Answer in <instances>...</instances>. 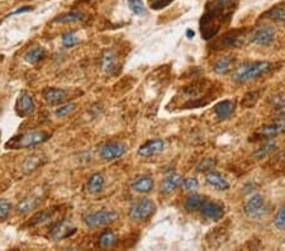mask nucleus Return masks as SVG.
I'll list each match as a JSON object with an SVG mask.
<instances>
[{"label": "nucleus", "instance_id": "obj_41", "mask_svg": "<svg viewBox=\"0 0 285 251\" xmlns=\"http://www.w3.org/2000/svg\"><path fill=\"white\" fill-rule=\"evenodd\" d=\"M30 10H32V8L31 6H28V8H21V9H17L15 12H13L10 15H14V14H21V13H26V12H30ZM9 15V17H10Z\"/></svg>", "mask_w": 285, "mask_h": 251}, {"label": "nucleus", "instance_id": "obj_22", "mask_svg": "<svg viewBox=\"0 0 285 251\" xmlns=\"http://www.w3.org/2000/svg\"><path fill=\"white\" fill-rule=\"evenodd\" d=\"M242 34H241V31H233V32H229L227 34H224L222 39V46L224 47H238V46L242 45L244 38H242Z\"/></svg>", "mask_w": 285, "mask_h": 251}, {"label": "nucleus", "instance_id": "obj_42", "mask_svg": "<svg viewBox=\"0 0 285 251\" xmlns=\"http://www.w3.org/2000/svg\"><path fill=\"white\" fill-rule=\"evenodd\" d=\"M188 36H189V38H191V37L194 36V32H193V31H190V30L188 31Z\"/></svg>", "mask_w": 285, "mask_h": 251}, {"label": "nucleus", "instance_id": "obj_1", "mask_svg": "<svg viewBox=\"0 0 285 251\" xmlns=\"http://www.w3.org/2000/svg\"><path fill=\"white\" fill-rule=\"evenodd\" d=\"M236 4V0H213V3L208 5L200 21V31L205 39L216 36L229 21L232 13L235 12Z\"/></svg>", "mask_w": 285, "mask_h": 251}, {"label": "nucleus", "instance_id": "obj_13", "mask_svg": "<svg viewBox=\"0 0 285 251\" xmlns=\"http://www.w3.org/2000/svg\"><path fill=\"white\" fill-rule=\"evenodd\" d=\"M75 232H76V228L70 227L66 221H60L55 224L54 227L51 228L50 237L55 240V241H59V240L67 239V237H70Z\"/></svg>", "mask_w": 285, "mask_h": 251}, {"label": "nucleus", "instance_id": "obj_37", "mask_svg": "<svg viewBox=\"0 0 285 251\" xmlns=\"http://www.w3.org/2000/svg\"><path fill=\"white\" fill-rule=\"evenodd\" d=\"M181 187L187 191H195L196 189H198V187H199V183H198V180H196L195 178H188V179L183 180Z\"/></svg>", "mask_w": 285, "mask_h": 251}, {"label": "nucleus", "instance_id": "obj_12", "mask_svg": "<svg viewBox=\"0 0 285 251\" xmlns=\"http://www.w3.org/2000/svg\"><path fill=\"white\" fill-rule=\"evenodd\" d=\"M163 149H165V141L161 138H156V140L147 141L146 144H143L138 149L137 154L142 157H150V156L158 155L160 153H162Z\"/></svg>", "mask_w": 285, "mask_h": 251}, {"label": "nucleus", "instance_id": "obj_34", "mask_svg": "<svg viewBox=\"0 0 285 251\" xmlns=\"http://www.w3.org/2000/svg\"><path fill=\"white\" fill-rule=\"evenodd\" d=\"M128 5H129V9L137 15L145 14V6H143L142 0H128Z\"/></svg>", "mask_w": 285, "mask_h": 251}, {"label": "nucleus", "instance_id": "obj_19", "mask_svg": "<svg viewBox=\"0 0 285 251\" xmlns=\"http://www.w3.org/2000/svg\"><path fill=\"white\" fill-rule=\"evenodd\" d=\"M45 56H46L45 48L42 47V46H33V47H31L30 50L26 52V55H24V60H26V63L34 65V63L43 60Z\"/></svg>", "mask_w": 285, "mask_h": 251}, {"label": "nucleus", "instance_id": "obj_28", "mask_svg": "<svg viewBox=\"0 0 285 251\" xmlns=\"http://www.w3.org/2000/svg\"><path fill=\"white\" fill-rule=\"evenodd\" d=\"M39 165H42V157L41 155H32L27 157V160L23 164V171L26 174H30L38 169Z\"/></svg>", "mask_w": 285, "mask_h": 251}, {"label": "nucleus", "instance_id": "obj_5", "mask_svg": "<svg viewBox=\"0 0 285 251\" xmlns=\"http://www.w3.org/2000/svg\"><path fill=\"white\" fill-rule=\"evenodd\" d=\"M118 220V213L116 211H98V212L89 213L84 217V222L89 228H98L103 226L113 223Z\"/></svg>", "mask_w": 285, "mask_h": 251}, {"label": "nucleus", "instance_id": "obj_16", "mask_svg": "<svg viewBox=\"0 0 285 251\" xmlns=\"http://www.w3.org/2000/svg\"><path fill=\"white\" fill-rule=\"evenodd\" d=\"M104 177L100 173H95L93 174L92 177L89 178V180H88V183H86V189H88L90 194H98V193H100L104 189Z\"/></svg>", "mask_w": 285, "mask_h": 251}, {"label": "nucleus", "instance_id": "obj_4", "mask_svg": "<svg viewBox=\"0 0 285 251\" xmlns=\"http://www.w3.org/2000/svg\"><path fill=\"white\" fill-rule=\"evenodd\" d=\"M156 211V204L149 198H141V199L136 200L129 208L128 216L132 221L140 222L145 221V220L150 219Z\"/></svg>", "mask_w": 285, "mask_h": 251}, {"label": "nucleus", "instance_id": "obj_21", "mask_svg": "<svg viewBox=\"0 0 285 251\" xmlns=\"http://www.w3.org/2000/svg\"><path fill=\"white\" fill-rule=\"evenodd\" d=\"M100 66L101 70L104 72H108V74H112L114 71V69L117 67V57L116 54L113 51H105L101 56V61H100Z\"/></svg>", "mask_w": 285, "mask_h": 251}, {"label": "nucleus", "instance_id": "obj_2", "mask_svg": "<svg viewBox=\"0 0 285 251\" xmlns=\"http://www.w3.org/2000/svg\"><path fill=\"white\" fill-rule=\"evenodd\" d=\"M51 135L46 131H33L26 132L22 135L14 136L9 141H6L4 147L6 150H21V149H33L39 145L45 144Z\"/></svg>", "mask_w": 285, "mask_h": 251}, {"label": "nucleus", "instance_id": "obj_29", "mask_svg": "<svg viewBox=\"0 0 285 251\" xmlns=\"http://www.w3.org/2000/svg\"><path fill=\"white\" fill-rule=\"evenodd\" d=\"M275 150H276V144L275 142H273V141H270V142H266L265 145H262L261 147H258L253 155V157H256V158H264V157H266V156L270 155V154H273Z\"/></svg>", "mask_w": 285, "mask_h": 251}, {"label": "nucleus", "instance_id": "obj_3", "mask_svg": "<svg viewBox=\"0 0 285 251\" xmlns=\"http://www.w3.org/2000/svg\"><path fill=\"white\" fill-rule=\"evenodd\" d=\"M271 63L267 61H256V63H246L238 67L235 72H233V81L236 83H247V81L255 80L258 76L264 75L270 70Z\"/></svg>", "mask_w": 285, "mask_h": 251}, {"label": "nucleus", "instance_id": "obj_18", "mask_svg": "<svg viewBox=\"0 0 285 251\" xmlns=\"http://www.w3.org/2000/svg\"><path fill=\"white\" fill-rule=\"evenodd\" d=\"M205 179H207V183H208L209 186L214 187L216 189H218V190H227V189L229 188V184L228 182H227L226 179H224V177H223L222 174L217 173V171H211V173L207 174V177H205Z\"/></svg>", "mask_w": 285, "mask_h": 251}, {"label": "nucleus", "instance_id": "obj_17", "mask_svg": "<svg viewBox=\"0 0 285 251\" xmlns=\"http://www.w3.org/2000/svg\"><path fill=\"white\" fill-rule=\"evenodd\" d=\"M235 111V103L231 100H222L214 105V113L218 120H226Z\"/></svg>", "mask_w": 285, "mask_h": 251}, {"label": "nucleus", "instance_id": "obj_25", "mask_svg": "<svg viewBox=\"0 0 285 251\" xmlns=\"http://www.w3.org/2000/svg\"><path fill=\"white\" fill-rule=\"evenodd\" d=\"M37 203H38L37 198H26V199H23L22 202H19V203L17 204V207H15L17 213H19V215H26V213L31 212L32 209L36 208Z\"/></svg>", "mask_w": 285, "mask_h": 251}, {"label": "nucleus", "instance_id": "obj_31", "mask_svg": "<svg viewBox=\"0 0 285 251\" xmlns=\"http://www.w3.org/2000/svg\"><path fill=\"white\" fill-rule=\"evenodd\" d=\"M274 224L278 230L285 231V203L280 207V209L276 213L275 219H274Z\"/></svg>", "mask_w": 285, "mask_h": 251}, {"label": "nucleus", "instance_id": "obj_11", "mask_svg": "<svg viewBox=\"0 0 285 251\" xmlns=\"http://www.w3.org/2000/svg\"><path fill=\"white\" fill-rule=\"evenodd\" d=\"M199 211L205 219L212 220V221H220L223 217V207L208 199L203 200Z\"/></svg>", "mask_w": 285, "mask_h": 251}, {"label": "nucleus", "instance_id": "obj_20", "mask_svg": "<svg viewBox=\"0 0 285 251\" xmlns=\"http://www.w3.org/2000/svg\"><path fill=\"white\" fill-rule=\"evenodd\" d=\"M154 188V179L151 177L137 178L132 184V189L137 193H150Z\"/></svg>", "mask_w": 285, "mask_h": 251}, {"label": "nucleus", "instance_id": "obj_32", "mask_svg": "<svg viewBox=\"0 0 285 251\" xmlns=\"http://www.w3.org/2000/svg\"><path fill=\"white\" fill-rule=\"evenodd\" d=\"M61 41H63V47H74V46H76L77 43H79V38L76 37V34H75L74 32H67V33H63V37H61Z\"/></svg>", "mask_w": 285, "mask_h": 251}, {"label": "nucleus", "instance_id": "obj_35", "mask_svg": "<svg viewBox=\"0 0 285 251\" xmlns=\"http://www.w3.org/2000/svg\"><path fill=\"white\" fill-rule=\"evenodd\" d=\"M51 217H52V211H43V212L41 213H37V215L32 219L31 223L32 224L43 223V222H47L48 220H51Z\"/></svg>", "mask_w": 285, "mask_h": 251}, {"label": "nucleus", "instance_id": "obj_9", "mask_svg": "<svg viewBox=\"0 0 285 251\" xmlns=\"http://www.w3.org/2000/svg\"><path fill=\"white\" fill-rule=\"evenodd\" d=\"M274 37H275L274 28L264 26V27H258L253 31L250 37V41L258 46H269L274 41Z\"/></svg>", "mask_w": 285, "mask_h": 251}, {"label": "nucleus", "instance_id": "obj_24", "mask_svg": "<svg viewBox=\"0 0 285 251\" xmlns=\"http://www.w3.org/2000/svg\"><path fill=\"white\" fill-rule=\"evenodd\" d=\"M84 18L85 17H84L83 13L74 10V12H68L63 15H59L57 18L54 19V22H56V23H75V22L83 21Z\"/></svg>", "mask_w": 285, "mask_h": 251}, {"label": "nucleus", "instance_id": "obj_33", "mask_svg": "<svg viewBox=\"0 0 285 251\" xmlns=\"http://www.w3.org/2000/svg\"><path fill=\"white\" fill-rule=\"evenodd\" d=\"M258 98H260V93H258V92H251V93L245 95L244 100H242V105L246 108L253 107V105L256 104V102L258 100Z\"/></svg>", "mask_w": 285, "mask_h": 251}, {"label": "nucleus", "instance_id": "obj_7", "mask_svg": "<svg viewBox=\"0 0 285 251\" xmlns=\"http://www.w3.org/2000/svg\"><path fill=\"white\" fill-rule=\"evenodd\" d=\"M126 146L121 142H105L99 149V155L104 161H114L126 154Z\"/></svg>", "mask_w": 285, "mask_h": 251}, {"label": "nucleus", "instance_id": "obj_36", "mask_svg": "<svg viewBox=\"0 0 285 251\" xmlns=\"http://www.w3.org/2000/svg\"><path fill=\"white\" fill-rule=\"evenodd\" d=\"M12 206L6 199H0V221H5L10 213Z\"/></svg>", "mask_w": 285, "mask_h": 251}, {"label": "nucleus", "instance_id": "obj_30", "mask_svg": "<svg viewBox=\"0 0 285 251\" xmlns=\"http://www.w3.org/2000/svg\"><path fill=\"white\" fill-rule=\"evenodd\" d=\"M204 199L205 198L199 194L190 195V197H188L187 202H185V208H187L188 211H196V209L200 208Z\"/></svg>", "mask_w": 285, "mask_h": 251}, {"label": "nucleus", "instance_id": "obj_43", "mask_svg": "<svg viewBox=\"0 0 285 251\" xmlns=\"http://www.w3.org/2000/svg\"><path fill=\"white\" fill-rule=\"evenodd\" d=\"M0 137H1V131H0Z\"/></svg>", "mask_w": 285, "mask_h": 251}, {"label": "nucleus", "instance_id": "obj_8", "mask_svg": "<svg viewBox=\"0 0 285 251\" xmlns=\"http://www.w3.org/2000/svg\"><path fill=\"white\" fill-rule=\"evenodd\" d=\"M34 108H36V105H34L33 96L28 92H22L19 94L18 99H17V103H15V113H17V116L21 117V118L28 117L34 112Z\"/></svg>", "mask_w": 285, "mask_h": 251}, {"label": "nucleus", "instance_id": "obj_38", "mask_svg": "<svg viewBox=\"0 0 285 251\" xmlns=\"http://www.w3.org/2000/svg\"><path fill=\"white\" fill-rule=\"evenodd\" d=\"M75 109V104H66V105H63V107H60L59 109L56 111V117H59V118H63V117H66L67 114H70L71 112H74Z\"/></svg>", "mask_w": 285, "mask_h": 251}, {"label": "nucleus", "instance_id": "obj_14", "mask_svg": "<svg viewBox=\"0 0 285 251\" xmlns=\"http://www.w3.org/2000/svg\"><path fill=\"white\" fill-rule=\"evenodd\" d=\"M43 98L51 105L61 104L67 98V92L65 89H56V88H48L43 92Z\"/></svg>", "mask_w": 285, "mask_h": 251}, {"label": "nucleus", "instance_id": "obj_23", "mask_svg": "<svg viewBox=\"0 0 285 251\" xmlns=\"http://www.w3.org/2000/svg\"><path fill=\"white\" fill-rule=\"evenodd\" d=\"M233 63H235V59H232L231 56L221 57L220 60L214 63L213 70L214 72H217L218 75H224L231 71Z\"/></svg>", "mask_w": 285, "mask_h": 251}, {"label": "nucleus", "instance_id": "obj_40", "mask_svg": "<svg viewBox=\"0 0 285 251\" xmlns=\"http://www.w3.org/2000/svg\"><path fill=\"white\" fill-rule=\"evenodd\" d=\"M214 166V162L212 158H204L202 162H200V165L198 166V171H207V170H211L212 167Z\"/></svg>", "mask_w": 285, "mask_h": 251}, {"label": "nucleus", "instance_id": "obj_27", "mask_svg": "<svg viewBox=\"0 0 285 251\" xmlns=\"http://www.w3.org/2000/svg\"><path fill=\"white\" fill-rule=\"evenodd\" d=\"M117 242V236L116 233L113 231H104V232L101 233L100 236H99L98 240V245L100 248H112V246L116 245Z\"/></svg>", "mask_w": 285, "mask_h": 251}, {"label": "nucleus", "instance_id": "obj_6", "mask_svg": "<svg viewBox=\"0 0 285 251\" xmlns=\"http://www.w3.org/2000/svg\"><path fill=\"white\" fill-rule=\"evenodd\" d=\"M285 132V113H282L280 116H278V118L275 120V122H273L271 125H267L258 128L257 132L255 133V137H257L256 140H260V138H274L276 136L282 135Z\"/></svg>", "mask_w": 285, "mask_h": 251}, {"label": "nucleus", "instance_id": "obj_26", "mask_svg": "<svg viewBox=\"0 0 285 251\" xmlns=\"http://www.w3.org/2000/svg\"><path fill=\"white\" fill-rule=\"evenodd\" d=\"M265 17L274 22H285V5H276L265 13Z\"/></svg>", "mask_w": 285, "mask_h": 251}, {"label": "nucleus", "instance_id": "obj_39", "mask_svg": "<svg viewBox=\"0 0 285 251\" xmlns=\"http://www.w3.org/2000/svg\"><path fill=\"white\" fill-rule=\"evenodd\" d=\"M172 0H150V5H151L152 9L158 10L165 8L166 5H169L171 3Z\"/></svg>", "mask_w": 285, "mask_h": 251}, {"label": "nucleus", "instance_id": "obj_15", "mask_svg": "<svg viewBox=\"0 0 285 251\" xmlns=\"http://www.w3.org/2000/svg\"><path fill=\"white\" fill-rule=\"evenodd\" d=\"M181 184H183V178L175 173H170L169 175H166L165 179H163L162 184H161V190H162V193H165V194H170V193H172L176 188L181 187Z\"/></svg>", "mask_w": 285, "mask_h": 251}, {"label": "nucleus", "instance_id": "obj_10", "mask_svg": "<svg viewBox=\"0 0 285 251\" xmlns=\"http://www.w3.org/2000/svg\"><path fill=\"white\" fill-rule=\"evenodd\" d=\"M265 200L261 194H253V197L247 200L245 206V213L251 219H258L264 215Z\"/></svg>", "mask_w": 285, "mask_h": 251}]
</instances>
